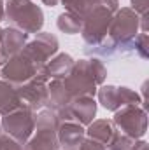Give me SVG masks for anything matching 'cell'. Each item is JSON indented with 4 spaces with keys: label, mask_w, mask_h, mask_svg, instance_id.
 <instances>
[{
    "label": "cell",
    "mask_w": 149,
    "mask_h": 150,
    "mask_svg": "<svg viewBox=\"0 0 149 150\" xmlns=\"http://www.w3.org/2000/svg\"><path fill=\"white\" fill-rule=\"evenodd\" d=\"M7 21L25 33H34L40 30L44 16L42 11L30 0H11L7 4Z\"/></svg>",
    "instance_id": "1"
},
{
    "label": "cell",
    "mask_w": 149,
    "mask_h": 150,
    "mask_svg": "<svg viewBox=\"0 0 149 150\" xmlns=\"http://www.w3.org/2000/svg\"><path fill=\"white\" fill-rule=\"evenodd\" d=\"M139 14L132 9H121L116 18L111 19L107 33H111V40L121 45L123 49L133 47L135 49V38L139 28Z\"/></svg>",
    "instance_id": "2"
},
{
    "label": "cell",
    "mask_w": 149,
    "mask_h": 150,
    "mask_svg": "<svg viewBox=\"0 0 149 150\" xmlns=\"http://www.w3.org/2000/svg\"><path fill=\"white\" fill-rule=\"evenodd\" d=\"M86 19H82V38L86 40V44H93L98 45L104 42V38L107 35L109 25L112 19V11L109 7H95L91 12H88L84 16Z\"/></svg>",
    "instance_id": "3"
},
{
    "label": "cell",
    "mask_w": 149,
    "mask_h": 150,
    "mask_svg": "<svg viewBox=\"0 0 149 150\" xmlns=\"http://www.w3.org/2000/svg\"><path fill=\"white\" fill-rule=\"evenodd\" d=\"M114 124L117 127H121L123 134L137 140V138L144 136L146 127H148L146 108H140L139 105H126L116 112Z\"/></svg>",
    "instance_id": "4"
},
{
    "label": "cell",
    "mask_w": 149,
    "mask_h": 150,
    "mask_svg": "<svg viewBox=\"0 0 149 150\" xmlns=\"http://www.w3.org/2000/svg\"><path fill=\"white\" fill-rule=\"evenodd\" d=\"M56 124L58 119L56 115L49 110L42 112L35 119L37 126V134L35 138L28 143L27 150H56L58 142H56Z\"/></svg>",
    "instance_id": "5"
},
{
    "label": "cell",
    "mask_w": 149,
    "mask_h": 150,
    "mask_svg": "<svg viewBox=\"0 0 149 150\" xmlns=\"http://www.w3.org/2000/svg\"><path fill=\"white\" fill-rule=\"evenodd\" d=\"M98 98L100 103L107 108V110H117L119 107H126V105H140V98L137 93H133L128 87H114L107 86L102 87L98 91Z\"/></svg>",
    "instance_id": "6"
},
{
    "label": "cell",
    "mask_w": 149,
    "mask_h": 150,
    "mask_svg": "<svg viewBox=\"0 0 149 150\" xmlns=\"http://www.w3.org/2000/svg\"><path fill=\"white\" fill-rule=\"evenodd\" d=\"M35 126V119L32 117L30 110H18V112L7 113L5 119H4V127L5 131L16 138L18 142H25L30 134H32V129Z\"/></svg>",
    "instance_id": "7"
},
{
    "label": "cell",
    "mask_w": 149,
    "mask_h": 150,
    "mask_svg": "<svg viewBox=\"0 0 149 150\" xmlns=\"http://www.w3.org/2000/svg\"><path fill=\"white\" fill-rule=\"evenodd\" d=\"M95 112H97V105H95V101H93L91 96L74 98V101H70L63 108V113L67 115L65 119L72 120V122H77V124H88V122H91V119L95 117Z\"/></svg>",
    "instance_id": "8"
},
{
    "label": "cell",
    "mask_w": 149,
    "mask_h": 150,
    "mask_svg": "<svg viewBox=\"0 0 149 150\" xmlns=\"http://www.w3.org/2000/svg\"><path fill=\"white\" fill-rule=\"evenodd\" d=\"M44 82H46V77H39V79H34L30 84H27L25 87L18 89L19 101H23V105H27L30 110L39 108L47 98V91H46Z\"/></svg>",
    "instance_id": "9"
},
{
    "label": "cell",
    "mask_w": 149,
    "mask_h": 150,
    "mask_svg": "<svg viewBox=\"0 0 149 150\" xmlns=\"http://www.w3.org/2000/svg\"><path fill=\"white\" fill-rule=\"evenodd\" d=\"M82 134H84V131H82L81 124L69 120V122H65L60 127V134L58 136H60L62 147L65 150H75L82 142Z\"/></svg>",
    "instance_id": "10"
},
{
    "label": "cell",
    "mask_w": 149,
    "mask_h": 150,
    "mask_svg": "<svg viewBox=\"0 0 149 150\" xmlns=\"http://www.w3.org/2000/svg\"><path fill=\"white\" fill-rule=\"evenodd\" d=\"M25 40H27V33L21 32V30H4L0 32V45H2V52H4V58L7 54H16L23 45H25Z\"/></svg>",
    "instance_id": "11"
},
{
    "label": "cell",
    "mask_w": 149,
    "mask_h": 150,
    "mask_svg": "<svg viewBox=\"0 0 149 150\" xmlns=\"http://www.w3.org/2000/svg\"><path fill=\"white\" fill-rule=\"evenodd\" d=\"M72 68H74L72 58L67 56V54H60L56 59H53V61L44 68V75H46V79H51V77H53V79L60 80V79H63L65 75L69 74Z\"/></svg>",
    "instance_id": "12"
},
{
    "label": "cell",
    "mask_w": 149,
    "mask_h": 150,
    "mask_svg": "<svg viewBox=\"0 0 149 150\" xmlns=\"http://www.w3.org/2000/svg\"><path fill=\"white\" fill-rule=\"evenodd\" d=\"M114 134H116V131H114L112 124L107 120H97L95 124H91V127L88 131V136L102 145H109Z\"/></svg>",
    "instance_id": "13"
},
{
    "label": "cell",
    "mask_w": 149,
    "mask_h": 150,
    "mask_svg": "<svg viewBox=\"0 0 149 150\" xmlns=\"http://www.w3.org/2000/svg\"><path fill=\"white\" fill-rule=\"evenodd\" d=\"M58 28L69 35H74V33H79L81 28H82V18L75 16L72 12H63L60 18H58Z\"/></svg>",
    "instance_id": "14"
},
{
    "label": "cell",
    "mask_w": 149,
    "mask_h": 150,
    "mask_svg": "<svg viewBox=\"0 0 149 150\" xmlns=\"http://www.w3.org/2000/svg\"><path fill=\"white\" fill-rule=\"evenodd\" d=\"M0 150H23V147L19 143H16L12 138L2 136L0 138Z\"/></svg>",
    "instance_id": "15"
},
{
    "label": "cell",
    "mask_w": 149,
    "mask_h": 150,
    "mask_svg": "<svg viewBox=\"0 0 149 150\" xmlns=\"http://www.w3.org/2000/svg\"><path fill=\"white\" fill-rule=\"evenodd\" d=\"M132 5H133L135 12H139L140 16L146 14V11H148V0H132Z\"/></svg>",
    "instance_id": "16"
},
{
    "label": "cell",
    "mask_w": 149,
    "mask_h": 150,
    "mask_svg": "<svg viewBox=\"0 0 149 150\" xmlns=\"http://www.w3.org/2000/svg\"><path fill=\"white\" fill-rule=\"evenodd\" d=\"M132 150H148V143H146V142H137V143L132 147Z\"/></svg>",
    "instance_id": "17"
}]
</instances>
